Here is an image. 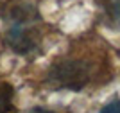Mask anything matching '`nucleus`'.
Masks as SVG:
<instances>
[{
    "label": "nucleus",
    "mask_w": 120,
    "mask_h": 113,
    "mask_svg": "<svg viewBox=\"0 0 120 113\" xmlns=\"http://www.w3.org/2000/svg\"><path fill=\"white\" fill-rule=\"evenodd\" d=\"M29 113H49V111H45V109H32V111H29Z\"/></svg>",
    "instance_id": "3"
},
{
    "label": "nucleus",
    "mask_w": 120,
    "mask_h": 113,
    "mask_svg": "<svg viewBox=\"0 0 120 113\" xmlns=\"http://www.w3.org/2000/svg\"><path fill=\"white\" fill-rule=\"evenodd\" d=\"M91 79V68L90 65L79 59H68L61 61L50 70V83L59 88H70L79 90L90 83Z\"/></svg>",
    "instance_id": "1"
},
{
    "label": "nucleus",
    "mask_w": 120,
    "mask_h": 113,
    "mask_svg": "<svg viewBox=\"0 0 120 113\" xmlns=\"http://www.w3.org/2000/svg\"><path fill=\"white\" fill-rule=\"evenodd\" d=\"M99 113H120V101H113V102L106 104Z\"/></svg>",
    "instance_id": "2"
}]
</instances>
